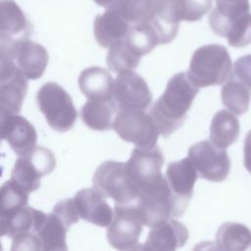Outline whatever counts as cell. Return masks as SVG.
<instances>
[{"mask_svg":"<svg viewBox=\"0 0 251 251\" xmlns=\"http://www.w3.org/2000/svg\"><path fill=\"white\" fill-rule=\"evenodd\" d=\"M198 92L199 87L193 84L187 72L176 74L170 78L163 94L150 111L164 137H169L183 125Z\"/></svg>","mask_w":251,"mask_h":251,"instance_id":"cell-1","label":"cell"},{"mask_svg":"<svg viewBox=\"0 0 251 251\" xmlns=\"http://www.w3.org/2000/svg\"><path fill=\"white\" fill-rule=\"evenodd\" d=\"M231 58L221 44H207L196 49L190 59L188 76L199 88L223 84L231 75Z\"/></svg>","mask_w":251,"mask_h":251,"instance_id":"cell-2","label":"cell"},{"mask_svg":"<svg viewBox=\"0 0 251 251\" xmlns=\"http://www.w3.org/2000/svg\"><path fill=\"white\" fill-rule=\"evenodd\" d=\"M135 204L144 226L149 227L181 217L187 208L173 194L165 176L141 190Z\"/></svg>","mask_w":251,"mask_h":251,"instance_id":"cell-3","label":"cell"},{"mask_svg":"<svg viewBox=\"0 0 251 251\" xmlns=\"http://www.w3.org/2000/svg\"><path fill=\"white\" fill-rule=\"evenodd\" d=\"M79 219L74 199L71 198L59 201L49 214L38 210L33 232L40 238L42 250H67V232Z\"/></svg>","mask_w":251,"mask_h":251,"instance_id":"cell-4","label":"cell"},{"mask_svg":"<svg viewBox=\"0 0 251 251\" xmlns=\"http://www.w3.org/2000/svg\"><path fill=\"white\" fill-rule=\"evenodd\" d=\"M39 111L52 129L66 132L72 129L77 119V112L70 94L58 83H44L36 93Z\"/></svg>","mask_w":251,"mask_h":251,"instance_id":"cell-5","label":"cell"},{"mask_svg":"<svg viewBox=\"0 0 251 251\" xmlns=\"http://www.w3.org/2000/svg\"><path fill=\"white\" fill-rule=\"evenodd\" d=\"M92 183L103 196L112 198L116 204H132L139 196V189L123 162L105 161L100 164L93 175Z\"/></svg>","mask_w":251,"mask_h":251,"instance_id":"cell-6","label":"cell"},{"mask_svg":"<svg viewBox=\"0 0 251 251\" xmlns=\"http://www.w3.org/2000/svg\"><path fill=\"white\" fill-rule=\"evenodd\" d=\"M113 129L124 141L142 148L155 147L160 134L152 116L139 109H119Z\"/></svg>","mask_w":251,"mask_h":251,"instance_id":"cell-7","label":"cell"},{"mask_svg":"<svg viewBox=\"0 0 251 251\" xmlns=\"http://www.w3.org/2000/svg\"><path fill=\"white\" fill-rule=\"evenodd\" d=\"M55 167L53 152L43 146H35L29 153L19 156L11 171L10 179L30 193L39 188L41 177L51 174Z\"/></svg>","mask_w":251,"mask_h":251,"instance_id":"cell-8","label":"cell"},{"mask_svg":"<svg viewBox=\"0 0 251 251\" xmlns=\"http://www.w3.org/2000/svg\"><path fill=\"white\" fill-rule=\"evenodd\" d=\"M143 222L136 204H115L114 218L107 227V240L118 250L134 249L143 231Z\"/></svg>","mask_w":251,"mask_h":251,"instance_id":"cell-9","label":"cell"},{"mask_svg":"<svg viewBox=\"0 0 251 251\" xmlns=\"http://www.w3.org/2000/svg\"><path fill=\"white\" fill-rule=\"evenodd\" d=\"M187 157L201 178L221 182L228 176L230 160L227 152L217 147L211 140H202L191 145Z\"/></svg>","mask_w":251,"mask_h":251,"instance_id":"cell-10","label":"cell"},{"mask_svg":"<svg viewBox=\"0 0 251 251\" xmlns=\"http://www.w3.org/2000/svg\"><path fill=\"white\" fill-rule=\"evenodd\" d=\"M0 55L1 59L12 60L26 78L32 80L42 76L49 61L47 50L28 38L0 45Z\"/></svg>","mask_w":251,"mask_h":251,"instance_id":"cell-11","label":"cell"},{"mask_svg":"<svg viewBox=\"0 0 251 251\" xmlns=\"http://www.w3.org/2000/svg\"><path fill=\"white\" fill-rule=\"evenodd\" d=\"M164 156L159 147L142 148L135 147L127 162L126 163V171L133 183L141 190L157 183L164 176L162 167Z\"/></svg>","mask_w":251,"mask_h":251,"instance_id":"cell-12","label":"cell"},{"mask_svg":"<svg viewBox=\"0 0 251 251\" xmlns=\"http://www.w3.org/2000/svg\"><path fill=\"white\" fill-rule=\"evenodd\" d=\"M114 101L119 109L145 110L152 102V93L141 75L124 72L114 81Z\"/></svg>","mask_w":251,"mask_h":251,"instance_id":"cell-13","label":"cell"},{"mask_svg":"<svg viewBox=\"0 0 251 251\" xmlns=\"http://www.w3.org/2000/svg\"><path fill=\"white\" fill-rule=\"evenodd\" d=\"M27 91V78L12 60L1 59V113H20Z\"/></svg>","mask_w":251,"mask_h":251,"instance_id":"cell-14","label":"cell"},{"mask_svg":"<svg viewBox=\"0 0 251 251\" xmlns=\"http://www.w3.org/2000/svg\"><path fill=\"white\" fill-rule=\"evenodd\" d=\"M1 138L6 140L11 149L19 156L25 155L34 149L37 132L25 117L18 114L1 113Z\"/></svg>","mask_w":251,"mask_h":251,"instance_id":"cell-15","label":"cell"},{"mask_svg":"<svg viewBox=\"0 0 251 251\" xmlns=\"http://www.w3.org/2000/svg\"><path fill=\"white\" fill-rule=\"evenodd\" d=\"M96 188H82L75 195L74 202L80 219L101 227H108L114 211Z\"/></svg>","mask_w":251,"mask_h":251,"instance_id":"cell-16","label":"cell"},{"mask_svg":"<svg viewBox=\"0 0 251 251\" xmlns=\"http://www.w3.org/2000/svg\"><path fill=\"white\" fill-rule=\"evenodd\" d=\"M31 25L18 4L13 0L0 1V44H12L26 39Z\"/></svg>","mask_w":251,"mask_h":251,"instance_id":"cell-17","label":"cell"},{"mask_svg":"<svg viewBox=\"0 0 251 251\" xmlns=\"http://www.w3.org/2000/svg\"><path fill=\"white\" fill-rule=\"evenodd\" d=\"M188 237L189 232L186 226L173 218L151 227L142 249L176 250L182 247Z\"/></svg>","mask_w":251,"mask_h":251,"instance_id":"cell-18","label":"cell"},{"mask_svg":"<svg viewBox=\"0 0 251 251\" xmlns=\"http://www.w3.org/2000/svg\"><path fill=\"white\" fill-rule=\"evenodd\" d=\"M131 25L121 15L117 8H109L96 16L93 23L94 37L99 46L109 48L117 41L124 39Z\"/></svg>","mask_w":251,"mask_h":251,"instance_id":"cell-19","label":"cell"},{"mask_svg":"<svg viewBox=\"0 0 251 251\" xmlns=\"http://www.w3.org/2000/svg\"><path fill=\"white\" fill-rule=\"evenodd\" d=\"M198 176L197 171L188 157L170 163L165 175L173 194L187 206L193 195L194 184Z\"/></svg>","mask_w":251,"mask_h":251,"instance_id":"cell-20","label":"cell"},{"mask_svg":"<svg viewBox=\"0 0 251 251\" xmlns=\"http://www.w3.org/2000/svg\"><path fill=\"white\" fill-rule=\"evenodd\" d=\"M114 81L112 75L100 67L84 69L77 80L80 91L88 100L114 99Z\"/></svg>","mask_w":251,"mask_h":251,"instance_id":"cell-21","label":"cell"},{"mask_svg":"<svg viewBox=\"0 0 251 251\" xmlns=\"http://www.w3.org/2000/svg\"><path fill=\"white\" fill-rule=\"evenodd\" d=\"M118 106L112 100H88L80 110L82 122L89 128L105 131L113 128L114 114Z\"/></svg>","mask_w":251,"mask_h":251,"instance_id":"cell-22","label":"cell"},{"mask_svg":"<svg viewBox=\"0 0 251 251\" xmlns=\"http://www.w3.org/2000/svg\"><path fill=\"white\" fill-rule=\"evenodd\" d=\"M240 126L232 112L221 110L217 112L210 126V140L221 149H226L239 136Z\"/></svg>","mask_w":251,"mask_h":251,"instance_id":"cell-23","label":"cell"},{"mask_svg":"<svg viewBox=\"0 0 251 251\" xmlns=\"http://www.w3.org/2000/svg\"><path fill=\"white\" fill-rule=\"evenodd\" d=\"M37 209L25 205L20 209L0 216V234L13 238L19 234L33 232Z\"/></svg>","mask_w":251,"mask_h":251,"instance_id":"cell-24","label":"cell"},{"mask_svg":"<svg viewBox=\"0 0 251 251\" xmlns=\"http://www.w3.org/2000/svg\"><path fill=\"white\" fill-rule=\"evenodd\" d=\"M222 102L234 115H242L249 109L251 88L243 81L230 75L221 90Z\"/></svg>","mask_w":251,"mask_h":251,"instance_id":"cell-25","label":"cell"},{"mask_svg":"<svg viewBox=\"0 0 251 251\" xmlns=\"http://www.w3.org/2000/svg\"><path fill=\"white\" fill-rule=\"evenodd\" d=\"M216 243L222 250L243 251L251 245V230L243 224L224 223L216 233Z\"/></svg>","mask_w":251,"mask_h":251,"instance_id":"cell-26","label":"cell"},{"mask_svg":"<svg viewBox=\"0 0 251 251\" xmlns=\"http://www.w3.org/2000/svg\"><path fill=\"white\" fill-rule=\"evenodd\" d=\"M140 58L141 56H139L124 38L109 47L106 63L110 71L121 74L134 71L139 65Z\"/></svg>","mask_w":251,"mask_h":251,"instance_id":"cell-27","label":"cell"},{"mask_svg":"<svg viewBox=\"0 0 251 251\" xmlns=\"http://www.w3.org/2000/svg\"><path fill=\"white\" fill-rule=\"evenodd\" d=\"M125 39L141 57L151 52L157 45L161 44L157 30L149 22L131 25Z\"/></svg>","mask_w":251,"mask_h":251,"instance_id":"cell-28","label":"cell"},{"mask_svg":"<svg viewBox=\"0 0 251 251\" xmlns=\"http://www.w3.org/2000/svg\"><path fill=\"white\" fill-rule=\"evenodd\" d=\"M157 0H122L116 7L121 15L131 25L147 22L156 8Z\"/></svg>","mask_w":251,"mask_h":251,"instance_id":"cell-29","label":"cell"},{"mask_svg":"<svg viewBox=\"0 0 251 251\" xmlns=\"http://www.w3.org/2000/svg\"><path fill=\"white\" fill-rule=\"evenodd\" d=\"M28 193L11 179L5 181L0 190V216L27 205Z\"/></svg>","mask_w":251,"mask_h":251,"instance_id":"cell-30","label":"cell"},{"mask_svg":"<svg viewBox=\"0 0 251 251\" xmlns=\"http://www.w3.org/2000/svg\"><path fill=\"white\" fill-rule=\"evenodd\" d=\"M225 37L235 48H242L251 43V13L247 12L234 19L228 25Z\"/></svg>","mask_w":251,"mask_h":251,"instance_id":"cell-31","label":"cell"},{"mask_svg":"<svg viewBox=\"0 0 251 251\" xmlns=\"http://www.w3.org/2000/svg\"><path fill=\"white\" fill-rule=\"evenodd\" d=\"M183 21L196 22L201 20L211 9L212 0H181Z\"/></svg>","mask_w":251,"mask_h":251,"instance_id":"cell-32","label":"cell"},{"mask_svg":"<svg viewBox=\"0 0 251 251\" xmlns=\"http://www.w3.org/2000/svg\"><path fill=\"white\" fill-rule=\"evenodd\" d=\"M17 250H42V243L34 232L19 234L12 238L11 251Z\"/></svg>","mask_w":251,"mask_h":251,"instance_id":"cell-33","label":"cell"},{"mask_svg":"<svg viewBox=\"0 0 251 251\" xmlns=\"http://www.w3.org/2000/svg\"><path fill=\"white\" fill-rule=\"evenodd\" d=\"M244 167L251 174V129L245 136L244 139Z\"/></svg>","mask_w":251,"mask_h":251,"instance_id":"cell-34","label":"cell"},{"mask_svg":"<svg viewBox=\"0 0 251 251\" xmlns=\"http://www.w3.org/2000/svg\"><path fill=\"white\" fill-rule=\"evenodd\" d=\"M122 0H94V2L103 8L109 9V8H116L121 3Z\"/></svg>","mask_w":251,"mask_h":251,"instance_id":"cell-35","label":"cell"},{"mask_svg":"<svg viewBox=\"0 0 251 251\" xmlns=\"http://www.w3.org/2000/svg\"><path fill=\"white\" fill-rule=\"evenodd\" d=\"M220 1H231V0H216V2H220Z\"/></svg>","mask_w":251,"mask_h":251,"instance_id":"cell-36","label":"cell"}]
</instances>
